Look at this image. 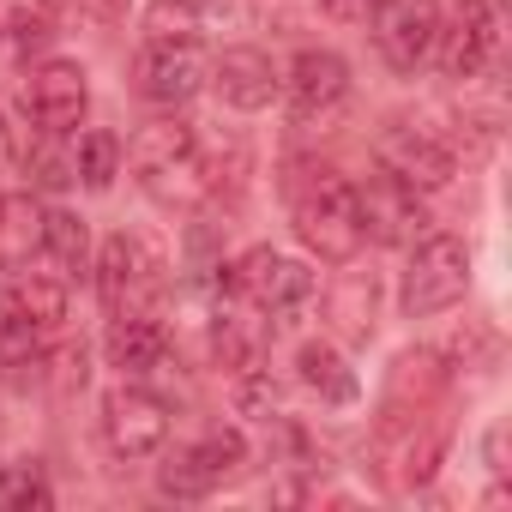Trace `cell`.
Returning a JSON list of instances; mask_svg holds the SVG:
<instances>
[{"label":"cell","mask_w":512,"mask_h":512,"mask_svg":"<svg viewBox=\"0 0 512 512\" xmlns=\"http://www.w3.org/2000/svg\"><path fill=\"white\" fill-rule=\"evenodd\" d=\"M284 193H290V223H296L302 247L326 266H350L362 253V241H368L362 211H356V187L326 163H296Z\"/></svg>","instance_id":"1"},{"label":"cell","mask_w":512,"mask_h":512,"mask_svg":"<svg viewBox=\"0 0 512 512\" xmlns=\"http://www.w3.org/2000/svg\"><path fill=\"white\" fill-rule=\"evenodd\" d=\"M133 175L145 187V199L169 205V211H193L205 193H211V175H205V139L187 127V121H151L139 127L133 139Z\"/></svg>","instance_id":"2"},{"label":"cell","mask_w":512,"mask_h":512,"mask_svg":"<svg viewBox=\"0 0 512 512\" xmlns=\"http://www.w3.org/2000/svg\"><path fill=\"white\" fill-rule=\"evenodd\" d=\"M217 272H223V290L235 302H247L253 314H272V320L302 314L314 302V272L278 247H247L235 266H217Z\"/></svg>","instance_id":"3"},{"label":"cell","mask_w":512,"mask_h":512,"mask_svg":"<svg viewBox=\"0 0 512 512\" xmlns=\"http://www.w3.org/2000/svg\"><path fill=\"white\" fill-rule=\"evenodd\" d=\"M470 290V247L458 235H422L410 247V266L398 284V302L410 320H434L446 308H458Z\"/></svg>","instance_id":"4"},{"label":"cell","mask_w":512,"mask_h":512,"mask_svg":"<svg viewBox=\"0 0 512 512\" xmlns=\"http://www.w3.org/2000/svg\"><path fill=\"white\" fill-rule=\"evenodd\" d=\"M163 253L145 235H109L97 253V296L109 314H157L163 302Z\"/></svg>","instance_id":"5"},{"label":"cell","mask_w":512,"mask_h":512,"mask_svg":"<svg viewBox=\"0 0 512 512\" xmlns=\"http://www.w3.org/2000/svg\"><path fill=\"white\" fill-rule=\"evenodd\" d=\"M374 157H380L386 175H398V181L416 187V193H440V187H452V175H458L452 145H446L434 127H422V121H386L380 139H374Z\"/></svg>","instance_id":"6"},{"label":"cell","mask_w":512,"mask_h":512,"mask_svg":"<svg viewBox=\"0 0 512 512\" xmlns=\"http://www.w3.org/2000/svg\"><path fill=\"white\" fill-rule=\"evenodd\" d=\"M446 458V434L422 410H392L380 422V464L392 488H428Z\"/></svg>","instance_id":"7"},{"label":"cell","mask_w":512,"mask_h":512,"mask_svg":"<svg viewBox=\"0 0 512 512\" xmlns=\"http://www.w3.org/2000/svg\"><path fill=\"white\" fill-rule=\"evenodd\" d=\"M103 440L115 458H151L163 440H169V404L133 380H121L109 398H103Z\"/></svg>","instance_id":"8"},{"label":"cell","mask_w":512,"mask_h":512,"mask_svg":"<svg viewBox=\"0 0 512 512\" xmlns=\"http://www.w3.org/2000/svg\"><path fill=\"white\" fill-rule=\"evenodd\" d=\"M434 49H440V73L446 79H464V85L482 79L494 49H500V13L488 7V0H458V13L440 19Z\"/></svg>","instance_id":"9"},{"label":"cell","mask_w":512,"mask_h":512,"mask_svg":"<svg viewBox=\"0 0 512 512\" xmlns=\"http://www.w3.org/2000/svg\"><path fill=\"white\" fill-rule=\"evenodd\" d=\"M434 37H440V7L434 0H386L374 13V49L392 73H416L428 55H434Z\"/></svg>","instance_id":"10"},{"label":"cell","mask_w":512,"mask_h":512,"mask_svg":"<svg viewBox=\"0 0 512 512\" xmlns=\"http://www.w3.org/2000/svg\"><path fill=\"white\" fill-rule=\"evenodd\" d=\"M211 79V61L199 43H145L139 55V97L157 103V109H181L205 91Z\"/></svg>","instance_id":"11"},{"label":"cell","mask_w":512,"mask_h":512,"mask_svg":"<svg viewBox=\"0 0 512 512\" xmlns=\"http://www.w3.org/2000/svg\"><path fill=\"white\" fill-rule=\"evenodd\" d=\"M229 109H241V115H253V109H272L278 103V91H284V73H278V61L266 55V49H253V43H235V49H223L217 61H211V79H205Z\"/></svg>","instance_id":"12"},{"label":"cell","mask_w":512,"mask_h":512,"mask_svg":"<svg viewBox=\"0 0 512 512\" xmlns=\"http://www.w3.org/2000/svg\"><path fill=\"white\" fill-rule=\"evenodd\" d=\"M284 91H290L296 121H332V115L350 103V61L332 55V49H302V55L290 61Z\"/></svg>","instance_id":"13"},{"label":"cell","mask_w":512,"mask_h":512,"mask_svg":"<svg viewBox=\"0 0 512 512\" xmlns=\"http://www.w3.org/2000/svg\"><path fill=\"white\" fill-rule=\"evenodd\" d=\"M25 109L43 133H73L91 109V85H85V67L79 61H43L25 85Z\"/></svg>","instance_id":"14"},{"label":"cell","mask_w":512,"mask_h":512,"mask_svg":"<svg viewBox=\"0 0 512 512\" xmlns=\"http://www.w3.org/2000/svg\"><path fill=\"white\" fill-rule=\"evenodd\" d=\"M356 211H362V235H374V241H410L422 229V193L386 169L368 187H356Z\"/></svg>","instance_id":"15"},{"label":"cell","mask_w":512,"mask_h":512,"mask_svg":"<svg viewBox=\"0 0 512 512\" xmlns=\"http://www.w3.org/2000/svg\"><path fill=\"white\" fill-rule=\"evenodd\" d=\"M103 350H109V368H115L121 380H139V374H151V368L163 362L169 332H163V320H157V314H115V320H109Z\"/></svg>","instance_id":"16"},{"label":"cell","mask_w":512,"mask_h":512,"mask_svg":"<svg viewBox=\"0 0 512 512\" xmlns=\"http://www.w3.org/2000/svg\"><path fill=\"white\" fill-rule=\"evenodd\" d=\"M0 308L19 314L31 332L55 338V332L67 326V314H73V296H67V284H61L55 272H19V278L7 284V296H0Z\"/></svg>","instance_id":"17"},{"label":"cell","mask_w":512,"mask_h":512,"mask_svg":"<svg viewBox=\"0 0 512 512\" xmlns=\"http://www.w3.org/2000/svg\"><path fill=\"white\" fill-rule=\"evenodd\" d=\"M43 211L37 193H0V272H25L43 253Z\"/></svg>","instance_id":"18"},{"label":"cell","mask_w":512,"mask_h":512,"mask_svg":"<svg viewBox=\"0 0 512 512\" xmlns=\"http://www.w3.org/2000/svg\"><path fill=\"white\" fill-rule=\"evenodd\" d=\"M374 314H380V284H374V272H350V278L332 284L326 320H332V332H338L344 344H368V338H374Z\"/></svg>","instance_id":"19"},{"label":"cell","mask_w":512,"mask_h":512,"mask_svg":"<svg viewBox=\"0 0 512 512\" xmlns=\"http://www.w3.org/2000/svg\"><path fill=\"white\" fill-rule=\"evenodd\" d=\"M43 260L55 266V278L73 290V278H85L91 272V229H85V217L79 211H43Z\"/></svg>","instance_id":"20"},{"label":"cell","mask_w":512,"mask_h":512,"mask_svg":"<svg viewBox=\"0 0 512 512\" xmlns=\"http://www.w3.org/2000/svg\"><path fill=\"white\" fill-rule=\"evenodd\" d=\"M296 380H302L320 404H350V398H356V374H350L344 350L326 344V338H308V344L296 350Z\"/></svg>","instance_id":"21"},{"label":"cell","mask_w":512,"mask_h":512,"mask_svg":"<svg viewBox=\"0 0 512 512\" xmlns=\"http://www.w3.org/2000/svg\"><path fill=\"white\" fill-rule=\"evenodd\" d=\"M115 175H121V139L109 127H91L79 139V151H73V181H85L91 193H109Z\"/></svg>","instance_id":"22"},{"label":"cell","mask_w":512,"mask_h":512,"mask_svg":"<svg viewBox=\"0 0 512 512\" xmlns=\"http://www.w3.org/2000/svg\"><path fill=\"white\" fill-rule=\"evenodd\" d=\"M205 7L199 0H151L145 7V43H199Z\"/></svg>","instance_id":"23"},{"label":"cell","mask_w":512,"mask_h":512,"mask_svg":"<svg viewBox=\"0 0 512 512\" xmlns=\"http://www.w3.org/2000/svg\"><path fill=\"white\" fill-rule=\"evenodd\" d=\"M440 386H446V362H440L434 350H404V356L392 362V392H398V398L416 392V404H428Z\"/></svg>","instance_id":"24"},{"label":"cell","mask_w":512,"mask_h":512,"mask_svg":"<svg viewBox=\"0 0 512 512\" xmlns=\"http://www.w3.org/2000/svg\"><path fill=\"white\" fill-rule=\"evenodd\" d=\"M187 458H193L211 482H223V476H235V470L247 464V440H241L235 428H211L205 440H193V446H187Z\"/></svg>","instance_id":"25"},{"label":"cell","mask_w":512,"mask_h":512,"mask_svg":"<svg viewBox=\"0 0 512 512\" xmlns=\"http://www.w3.org/2000/svg\"><path fill=\"white\" fill-rule=\"evenodd\" d=\"M157 488H163L169 500H205V494H211L217 482H211V476H205V470H199V464H193L187 452H175V458H169V464L157 470Z\"/></svg>","instance_id":"26"},{"label":"cell","mask_w":512,"mask_h":512,"mask_svg":"<svg viewBox=\"0 0 512 512\" xmlns=\"http://www.w3.org/2000/svg\"><path fill=\"white\" fill-rule=\"evenodd\" d=\"M49 37H55V19H49V7H19V13L7 19V43H13L19 55L43 49Z\"/></svg>","instance_id":"27"},{"label":"cell","mask_w":512,"mask_h":512,"mask_svg":"<svg viewBox=\"0 0 512 512\" xmlns=\"http://www.w3.org/2000/svg\"><path fill=\"white\" fill-rule=\"evenodd\" d=\"M67 13H73L79 25L109 31V25H121V19H127V0H67Z\"/></svg>","instance_id":"28"},{"label":"cell","mask_w":512,"mask_h":512,"mask_svg":"<svg viewBox=\"0 0 512 512\" xmlns=\"http://www.w3.org/2000/svg\"><path fill=\"white\" fill-rule=\"evenodd\" d=\"M380 7H386V0H320V13L332 25H374Z\"/></svg>","instance_id":"29"},{"label":"cell","mask_w":512,"mask_h":512,"mask_svg":"<svg viewBox=\"0 0 512 512\" xmlns=\"http://www.w3.org/2000/svg\"><path fill=\"white\" fill-rule=\"evenodd\" d=\"M7 500H13V506H49L55 494H49V482H43V476H25V482H13V488H7Z\"/></svg>","instance_id":"30"},{"label":"cell","mask_w":512,"mask_h":512,"mask_svg":"<svg viewBox=\"0 0 512 512\" xmlns=\"http://www.w3.org/2000/svg\"><path fill=\"white\" fill-rule=\"evenodd\" d=\"M0 43H7V25H0Z\"/></svg>","instance_id":"31"}]
</instances>
